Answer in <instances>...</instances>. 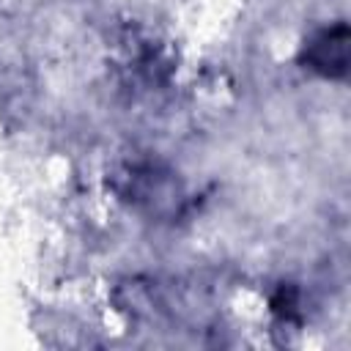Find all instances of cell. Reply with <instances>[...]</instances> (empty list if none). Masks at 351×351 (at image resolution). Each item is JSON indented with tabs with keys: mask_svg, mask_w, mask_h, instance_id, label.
Masks as SVG:
<instances>
[{
	"mask_svg": "<svg viewBox=\"0 0 351 351\" xmlns=\"http://www.w3.org/2000/svg\"><path fill=\"white\" fill-rule=\"evenodd\" d=\"M304 60L324 77H343L348 66V30L346 25L326 27L304 47Z\"/></svg>",
	"mask_w": 351,
	"mask_h": 351,
	"instance_id": "1",
	"label": "cell"
}]
</instances>
